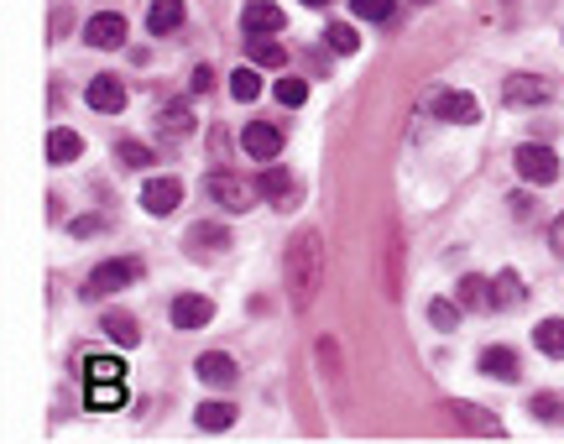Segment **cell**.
I'll return each mask as SVG.
<instances>
[{"label":"cell","instance_id":"cell-1","mask_svg":"<svg viewBox=\"0 0 564 444\" xmlns=\"http://www.w3.org/2000/svg\"><path fill=\"white\" fill-rule=\"evenodd\" d=\"M282 283H288V303L298 314L314 309L319 283H324V236L319 230H298L282 251Z\"/></svg>","mask_w":564,"mask_h":444},{"label":"cell","instance_id":"cell-2","mask_svg":"<svg viewBox=\"0 0 564 444\" xmlns=\"http://www.w3.org/2000/svg\"><path fill=\"white\" fill-rule=\"evenodd\" d=\"M141 277V262L136 256H110V262H100L89 272V283H84V298H110V293H121V288H131Z\"/></svg>","mask_w":564,"mask_h":444},{"label":"cell","instance_id":"cell-3","mask_svg":"<svg viewBox=\"0 0 564 444\" xmlns=\"http://www.w3.org/2000/svg\"><path fill=\"white\" fill-rule=\"evenodd\" d=\"M204 189H209V199H215L220 209H235V215H241V209H251L256 204V189H251V183L246 178H235V173H209L204 178Z\"/></svg>","mask_w":564,"mask_h":444},{"label":"cell","instance_id":"cell-4","mask_svg":"<svg viewBox=\"0 0 564 444\" xmlns=\"http://www.w3.org/2000/svg\"><path fill=\"white\" fill-rule=\"evenodd\" d=\"M512 162H517V173H523L528 183H554V178H559V157H554L544 142H523Z\"/></svg>","mask_w":564,"mask_h":444},{"label":"cell","instance_id":"cell-5","mask_svg":"<svg viewBox=\"0 0 564 444\" xmlns=\"http://www.w3.org/2000/svg\"><path fill=\"white\" fill-rule=\"evenodd\" d=\"M434 115H439V121H450V126H476L481 105H476V95H465V89H439V95H434Z\"/></svg>","mask_w":564,"mask_h":444},{"label":"cell","instance_id":"cell-6","mask_svg":"<svg viewBox=\"0 0 564 444\" xmlns=\"http://www.w3.org/2000/svg\"><path fill=\"white\" fill-rule=\"evenodd\" d=\"M241 27H246V37H277L282 27H288V16H282L277 0H246Z\"/></svg>","mask_w":564,"mask_h":444},{"label":"cell","instance_id":"cell-7","mask_svg":"<svg viewBox=\"0 0 564 444\" xmlns=\"http://www.w3.org/2000/svg\"><path fill=\"white\" fill-rule=\"evenodd\" d=\"M84 42H89V48H100V53L121 48V42H126V16H121V11L89 16V21H84Z\"/></svg>","mask_w":564,"mask_h":444},{"label":"cell","instance_id":"cell-8","mask_svg":"<svg viewBox=\"0 0 564 444\" xmlns=\"http://www.w3.org/2000/svg\"><path fill=\"white\" fill-rule=\"evenodd\" d=\"M554 95V84L549 79H533V74H512L507 84H502V100L512 105V110H523V105H544Z\"/></svg>","mask_w":564,"mask_h":444},{"label":"cell","instance_id":"cell-9","mask_svg":"<svg viewBox=\"0 0 564 444\" xmlns=\"http://www.w3.org/2000/svg\"><path fill=\"white\" fill-rule=\"evenodd\" d=\"M84 100H89V110H100V115H121L126 110V84L115 74H100V79H89Z\"/></svg>","mask_w":564,"mask_h":444},{"label":"cell","instance_id":"cell-10","mask_svg":"<svg viewBox=\"0 0 564 444\" xmlns=\"http://www.w3.org/2000/svg\"><path fill=\"white\" fill-rule=\"evenodd\" d=\"M241 147H246V157H256V162H277L282 131H277L272 121H251V126L241 131Z\"/></svg>","mask_w":564,"mask_h":444},{"label":"cell","instance_id":"cell-11","mask_svg":"<svg viewBox=\"0 0 564 444\" xmlns=\"http://www.w3.org/2000/svg\"><path fill=\"white\" fill-rule=\"evenodd\" d=\"M178 204H183L178 178H147V189H141V209H147V215H173Z\"/></svg>","mask_w":564,"mask_h":444},{"label":"cell","instance_id":"cell-12","mask_svg":"<svg viewBox=\"0 0 564 444\" xmlns=\"http://www.w3.org/2000/svg\"><path fill=\"white\" fill-rule=\"evenodd\" d=\"M209 319H215V303H209L204 293H183V298H173V324H178V330H204Z\"/></svg>","mask_w":564,"mask_h":444},{"label":"cell","instance_id":"cell-13","mask_svg":"<svg viewBox=\"0 0 564 444\" xmlns=\"http://www.w3.org/2000/svg\"><path fill=\"white\" fill-rule=\"evenodd\" d=\"M256 194H267L272 209H293V204H298V178H293L288 168H267L262 183H256Z\"/></svg>","mask_w":564,"mask_h":444},{"label":"cell","instance_id":"cell-14","mask_svg":"<svg viewBox=\"0 0 564 444\" xmlns=\"http://www.w3.org/2000/svg\"><path fill=\"white\" fill-rule=\"evenodd\" d=\"M481 371H486V377H497V382H517V377H523V366H517V350H512V345H486V350H481Z\"/></svg>","mask_w":564,"mask_h":444},{"label":"cell","instance_id":"cell-15","mask_svg":"<svg viewBox=\"0 0 564 444\" xmlns=\"http://www.w3.org/2000/svg\"><path fill=\"white\" fill-rule=\"evenodd\" d=\"M79 152H84V136H79V131H68V126H53V131H47V162H53V168L79 162Z\"/></svg>","mask_w":564,"mask_h":444},{"label":"cell","instance_id":"cell-16","mask_svg":"<svg viewBox=\"0 0 564 444\" xmlns=\"http://www.w3.org/2000/svg\"><path fill=\"white\" fill-rule=\"evenodd\" d=\"M194 371L209 387H230L235 382V356H225V350H204V356L194 361Z\"/></svg>","mask_w":564,"mask_h":444},{"label":"cell","instance_id":"cell-17","mask_svg":"<svg viewBox=\"0 0 564 444\" xmlns=\"http://www.w3.org/2000/svg\"><path fill=\"white\" fill-rule=\"evenodd\" d=\"M178 27H183V0H152V6H147V32L168 37Z\"/></svg>","mask_w":564,"mask_h":444},{"label":"cell","instance_id":"cell-18","mask_svg":"<svg viewBox=\"0 0 564 444\" xmlns=\"http://www.w3.org/2000/svg\"><path fill=\"white\" fill-rule=\"evenodd\" d=\"M188 251H194V256H215V251H225L230 246V230L225 225H194V230H188V241H183Z\"/></svg>","mask_w":564,"mask_h":444},{"label":"cell","instance_id":"cell-19","mask_svg":"<svg viewBox=\"0 0 564 444\" xmlns=\"http://www.w3.org/2000/svg\"><path fill=\"white\" fill-rule=\"evenodd\" d=\"M100 330H105L115 345H126V350L141 340V324H136V314H126V309H110V314L100 319Z\"/></svg>","mask_w":564,"mask_h":444},{"label":"cell","instance_id":"cell-20","mask_svg":"<svg viewBox=\"0 0 564 444\" xmlns=\"http://www.w3.org/2000/svg\"><path fill=\"white\" fill-rule=\"evenodd\" d=\"M450 413L460 418L470 434H502V418L486 413V408H476V403H450Z\"/></svg>","mask_w":564,"mask_h":444},{"label":"cell","instance_id":"cell-21","mask_svg":"<svg viewBox=\"0 0 564 444\" xmlns=\"http://www.w3.org/2000/svg\"><path fill=\"white\" fill-rule=\"evenodd\" d=\"M84 403H89L94 413H115V408H126V387H121V382H89Z\"/></svg>","mask_w":564,"mask_h":444},{"label":"cell","instance_id":"cell-22","mask_svg":"<svg viewBox=\"0 0 564 444\" xmlns=\"http://www.w3.org/2000/svg\"><path fill=\"white\" fill-rule=\"evenodd\" d=\"M194 424H199V429H209V434L230 429V424H235V403H220V397H209V403H199Z\"/></svg>","mask_w":564,"mask_h":444},{"label":"cell","instance_id":"cell-23","mask_svg":"<svg viewBox=\"0 0 564 444\" xmlns=\"http://www.w3.org/2000/svg\"><path fill=\"white\" fill-rule=\"evenodd\" d=\"M246 53H251L256 68H282L288 63V48H282L277 37H246Z\"/></svg>","mask_w":564,"mask_h":444},{"label":"cell","instance_id":"cell-24","mask_svg":"<svg viewBox=\"0 0 564 444\" xmlns=\"http://www.w3.org/2000/svg\"><path fill=\"white\" fill-rule=\"evenodd\" d=\"M314 356H319V366H324V377L335 382V392H345V361H340V345L324 335V340L314 345Z\"/></svg>","mask_w":564,"mask_h":444},{"label":"cell","instance_id":"cell-25","mask_svg":"<svg viewBox=\"0 0 564 444\" xmlns=\"http://www.w3.org/2000/svg\"><path fill=\"white\" fill-rule=\"evenodd\" d=\"M523 277H517V272H502L497 277V283H491V309H512V303H523Z\"/></svg>","mask_w":564,"mask_h":444},{"label":"cell","instance_id":"cell-26","mask_svg":"<svg viewBox=\"0 0 564 444\" xmlns=\"http://www.w3.org/2000/svg\"><path fill=\"white\" fill-rule=\"evenodd\" d=\"M533 345L544 350V356H554V361H564V319H544L533 330Z\"/></svg>","mask_w":564,"mask_h":444},{"label":"cell","instance_id":"cell-27","mask_svg":"<svg viewBox=\"0 0 564 444\" xmlns=\"http://www.w3.org/2000/svg\"><path fill=\"white\" fill-rule=\"evenodd\" d=\"M84 377L89 382H121L126 377V361L121 356H89L84 361Z\"/></svg>","mask_w":564,"mask_h":444},{"label":"cell","instance_id":"cell-28","mask_svg":"<svg viewBox=\"0 0 564 444\" xmlns=\"http://www.w3.org/2000/svg\"><path fill=\"white\" fill-rule=\"evenodd\" d=\"M460 309H491V283L486 277H460Z\"/></svg>","mask_w":564,"mask_h":444},{"label":"cell","instance_id":"cell-29","mask_svg":"<svg viewBox=\"0 0 564 444\" xmlns=\"http://www.w3.org/2000/svg\"><path fill=\"white\" fill-rule=\"evenodd\" d=\"M230 95L241 105H251L256 95H262V74H256V68H235V74H230Z\"/></svg>","mask_w":564,"mask_h":444},{"label":"cell","instance_id":"cell-30","mask_svg":"<svg viewBox=\"0 0 564 444\" xmlns=\"http://www.w3.org/2000/svg\"><path fill=\"white\" fill-rule=\"evenodd\" d=\"M162 131H168V136H188V131H194V110H188L183 100L162 105Z\"/></svg>","mask_w":564,"mask_h":444},{"label":"cell","instance_id":"cell-31","mask_svg":"<svg viewBox=\"0 0 564 444\" xmlns=\"http://www.w3.org/2000/svg\"><path fill=\"white\" fill-rule=\"evenodd\" d=\"M324 42H329V53H356L361 48V32L345 27V21H335V27L324 32Z\"/></svg>","mask_w":564,"mask_h":444},{"label":"cell","instance_id":"cell-32","mask_svg":"<svg viewBox=\"0 0 564 444\" xmlns=\"http://www.w3.org/2000/svg\"><path fill=\"white\" fill-rule=\"evenodd\" d=\"M272 95H277V105L298 110L303 100H309V84H303V79H277V84H272Z\"/></svg>","mask_w":564,"mask_h":444},{"label":"cell","instance_id":"cell-33","mask_svg":"<svg viewBox=\"0 0 564 444\" xmlns=\"http://www.w3.org/2000/svg\"><path fill=\"white\" fill-rule=\"evenodd\" d=\"M429 324H434V330H455V324H460V303L434 298V303H429Z\"/></svg>","mask_w":564,"mask_h":444},{"label":"cell","instance_id":"cell-34","mask_svg":"<svg viewBox=\"0 0 564 444\" xmlns=\"http://www.w3.org/2000/svg\"><path fill=\"white\" fill-rule=\"evenodd\" d=\"M115 157H121L126 168H152V147H147V142H131V136L115 147Z\"/></svg>","mask_w":564,"mask_h":444},{"label":"cell","instance_id":"cell-35","mask_svg":"<svg viewBox=\"0 0 564 444\" xmlns=\"http://www.w3.org/2000/svg\"><path fill=\"white\" fill-rule=\"evenodd\" d=\"M533 418H544V424H559V418H564V403H559V397L554 392H533Z\"/></svg>","mask_w":564,"mask_h":444},{"label":"cell","instance_id":"cell-36","mask_svg":"<svg viewBox=\"0 0 564 444\" xmlns=\"http://www.w3.org/2000/svg\"><path fill=\"white\" fill-rule=\"evenodd\" d=\"M350 6H356L361 21H387L397 11V0H350Z\"/></svg>","mask_w":564,"mask_h":444},{"label":"cell","instance_id":"cell-37","mask_svg":"<svg viewBox=\"0 0 564 444\" xmlns=\"http://www.w3.org/2000/svg\"><path fill=\"white\" fill-rule=\"evenodd\" d=\"M100 230H105V220H100V215H79L74 225H68V236H100Z\"/></svg>","mask_w":564,"mask_h":444},{"label":"cell","instance_id":"cell-38","mask_svg":"<svg viewBox=\"0 0 564 444\" xmlns=\"http://www.w3.org/2000/svg\"><path fill=\"white\" fill-rule=\"evenodd\" d=\"M188 89H194V95H209V89H215V74H209V68L199 63L194 74H188Z\"/></svg>","mask_w":564,"mask_h":444},{"label":"cell","instance_id":"cell-39","mask_svg":"<svg viewBox=\"0 0 564 444\" xmlns=\"http://www.w3.org/2000/svg\"><path fill=\"white\" fill-rule=\"evenodd\" d=\"M549 246L564 256V215H559V220H554V230H549Z\"/></svg>","mask_w":564,"mask_h":444},{"label":"cell","instance_id":"cell-40","mask_svg":"<svg viewBox=\"0 0 564 444\" xmlns=\"http://www.w3.org/2000/svg\"><path fill=\"white\" fill-rule=\"evenodd\" d=\"M63 27H68V11L58 6V11H53V27H47V32H53V37H63Z\"/></svg>","mask_w":564,"mask_h":444},{"label":"cell","instance_id":"cell-41","mask_svg":"<svg viewBox=\"0 0 564 444\" xmlns=\"http://www.w3.org/2000/svg\"><path fill=\"white\" fill-rule=\"evenodd\" d=\"M303 6H329V0H303Z\"/></svg>","mask_w":564,"mask_h":444}]
</instances>
